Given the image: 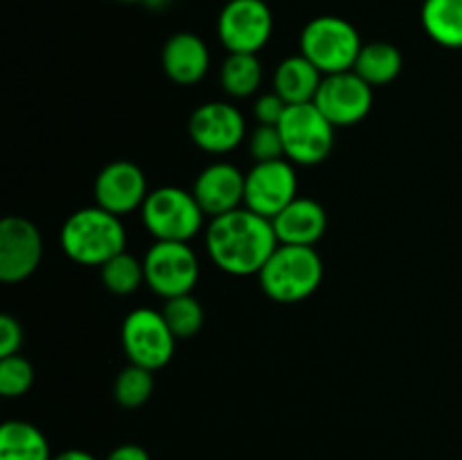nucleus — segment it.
<instances>
[{
    "label": "nucleus",
    "instance_id": "nucleus-30",
    "mask_svg": "<svg viewBox=\"0 0 462 460\" xmlns=\"http://www.w3.org/2000/svg\"><path fill=\"white\" fill-rule=\"evenodd\" d=\"M106 460H152V455L147 454V449L140 445H120L106 455Z\"/></svg>",
    "mask_w": 462,
    "mask_h": 460
},
{
    "label": "nucleus",
    "instance_id": "nucleus-25",
    "mask_svg": "<svg viewBox=\"0 0 462 460\" xmlns=\"http://www.w3.org/2000/svg\"><path fill=\"white\" fill-rule=\"evenodd\" d=\"M162 316L176 338H192L203 327V307L192 293L165 300Z\"/></svg>",
    "mask_w": 462,
    "mask_h": 460
},
{
    "label": "nucleus",
    "instance_id": "nucleus-5",
    "mask_svg": "<svg viewBox=\"0 0 462 460\" xmlns=\"http://www.w3.org/2000/svg\"><path fill=\"white\" fill-rule=\"evenodd\" d=\"M140 212L144 228L156 242H189L201 230L206 216L194 194L174 185L149 192Z\"/></svg>",
    "mask_w": 462,
    "mask_h": 460
},
{
    "label": "nucleus",
    "instance_id": "nucleus-6",
    "mask_svg": "<svg viewBox=\"0 0 462 460\" xmlns=\"http://www.w3.org/2000/svg\"><path fill=\"white\" fill-rule=\"evenodd\" d=\"M278 129L284 153L296 165H319L332 153L337 126L319 111L314 102L289 104Z\"/></svg>",
    "mask_w": 462,
    "mask_h": 460
},
{
    "label": "nucleus",
    "instance_id": "nucleus-13",
    "mask_svg": "<svg viewBox=\"0 0 462 460\" xmlns=\"http://www.w3.org/2000/svg\"><path fill=\"white\" fill-rule=\"evenodd\" d=\"M189 138L208 153H228L246 140V120L226 102H206L189 115Z\"/></svg>",
    "mask_w": 462,
    "mask_h": 460
},
{
    "label": "nucleus",
    "instance_id": "nucleus-10",
    "mask_svg": "<svg viewBox=\"0 0 462 460\" xmlns=\"http://www.w3.org/2000/svg\"><path fill=\"white\" fill-rule=\"evenodd\" d=\"M298 198V176L291 161L255 162L246 174L244 203L248 210L273 219L289 203Z\"/></svg>",
    "mask_w": 462,
    "mask_h": 460
},
{
    "label": "nucleus",
    "instance_id": "nucleus-32",
    "mask_svg": "<svg viewBox=\"0 0 462 460\" xmlns=\"http://www.w3.org/2000/svg\"><path fill=\"white\" fill-rule=\"evenodd\" d=\"M117 3H149V0H117Z\"/></svg>",
    "mask_w": 462,
    "mask_h": 460
},
{
    "label": "nucleus",
    "instance_id": "nucleus-22",
    "mask_svg": "<svg viewBox=\"0 0 462 460\" xmlns=\"http://www.w3.org/2000/svg\"><path fill=\"white\" fill-rule=\"evenodd\" d=\"M221 86L230 97H251L262 86V63L257 54L233 52L221 66Z\"/></svg>",
    "mask_w": 462,
    "mask_h": 460
},
{
    "label": "nucleus",
    "instance_id": "nucleus-11",
    "mask_svg": "<svg viewBox=\"0 0 462 460\" xmlns=\"http://www.w3.org/2000/svg\"><path fill=\"white\" fill-rule=\"evenodd\" d=\"M314 104L334 126H355L373 108V86L355 70L325 75Z\"/></svg>",
    "mask_w": 462,
    "mask_h": 460
},
{
    "label": "nucleus",
    "instance_id": "nucleus-18",
    "mask_svg": "<svg viewBox=\"0 0 462 460\" xmlns=\"http://www.w3.org/2000/svg\"><path fill=\"white\" fill-rule=\"evenodd\" d=\"M323 77V72L310 59L302 57V54H293L275 68V93L287 104H310L314 102Z\"/></svg>",
    "mask_w": 462,
    "mask_h": 460
},
{
    "label": "nucleus",
    "instance_id": "nucleus-24",
    "mask_svg": "<svg viewBox=\"0 0 462 460\" xmlns=\"http://www.w3.org/2000/svg\"><path fill=\"white\" fill-rule=\"evenodd\" d=\"M153 392V373L143 365H126L116 379L113 395L122 409H140Z\"/></svg>",
    "mask_w": 462,
    "mask_h": 460
},
{
    "label": "nucleus",
    "instance_id": "nucleus-1",
    "mask_svg": "<svg viewBox=\"0 0 462 460\" xmlns=\"http://www.w3.org/2000/svg\"><path fill=\"white\" fill-rule=\"evenodd\" d=\"M278 246V235L271 219L248 207H237L215 216L206 230V248L210 260L224 273L237 278L260 273Z\"/></svg>",
    "mask_w": 462,
    "mask_h": 460
},
{
    "label": "nucleus",
    "instance_id": "nucleus-15",
    "mask_svg": "<svg viewBox=\"0 0 462 460\" xmlns=\"http://www.w3.org/2000/svg\"><path fill=\"white\" fill-rule=\"evenodd\" d=\"M244 185L246 174H242L237 167L230 162H212L197 176L192 194L201 210L215 219L237 210L239 203H244Z\"/></svg>",
    "mask_w": 462,
    "mask_h": 460
},
{
    "label": "nucleus",
    "instance_id": "nucleus-20",
    "mask_svg": "<svg viewBox=\"0 0 462 460\" xmlns=\"http://www.w3.org/2000/svg\"><path fill=\"white\" fill-rule=\"evenodd\" d=\"M422 27L442 48H462V0H424Z\"/></svg>",
    "mask_w": 462,
    "mask_h": 460
},
{
    "label": "nucleus",
    "instance_id": "nucleus-9",
    "mask_svg": "<svg viewBox=\"0 0 462 460\" xmlns=\"http://www.w3.org/2000/svg\"><path fill=\"white\" fill-rule=\"evenodd\" d=\"M217 34L228 54H257L273 34V14L264 0H228L217 18Z\"/></svg>",
    "mask_w": 462,
    "mask_h": 460
},
{
    "label": "nucleus",
    "instance_id": "nucleus-8",
    "mask_svg": "<svg viewBox=\"0 0 462 460\" xmlns=\"http://www.w3.org/2000/svg\"><path fill=\"white\" fill-rule=\"evenodd\" d=\"M143 264L144 282L165 300L192 293L199 282V257L188 242H156Z\"/></svg>",
    "mask_w": 462,
    "mask_h": 460
},
{
    "label": "nucleus",
    "instance_id": "nucleus-23",
    "mask_svg": "<svg viewBox=\"0 0 462 460\" xmlns=\"http://www.w3.org/2000/svg\"><path fill=\"white\" fill-rule=\"evenodd\" d=\"M99 275H102V284L116 296H129V293L138 291L140 284L144 282V264L129 255L126 251L117 253L116 257L99 266Z\"/></svg>",
    "mask_w": 462,
    "mask_h": 460
},
{
    "label": "nucleus",
    "instance_id": "nucleus-26",
    "mask_svg": "<svg viewBox=\"0 0 462 460\" xmlns=\"http://www.w3.org/2000/svg\"><path fill=\"white\" fill-rule=\"evenodd\" d=\"M34 383V368L23 356L12 354L0 359V395L3 397H21Z\"/></svg>",
    "mask_w": 462,
    "mask_h": 460
},
{
    "label": "nucleus",
    "instance_id": "nucleus-29",
    "mask_svg": "<svg viewBox=\"0 0 462 460\" xmlns=\"http://www.w3.org/2000/svg\"><path fill=\"white\" fill-rule=\"evenodd\" d=\"M23 345V327L14 316H0V359L18 354Z\"/></svg>",
    "mask_w": 462,
    "mask_h": 460
},
{
    "label": "nucleus",
    "instance_id": "nucleus-19",
    "mask_svg": "<svg viewBox=\"0 0 462 460\" xmlns=\"http://www.w3.org/2000/svg\"><path fill=\"white\" fill-rule=\"evenodd\" d=\"M48 437L25 419H7L0 427V460H52Z\"/></svg>",
    "mask_w": 462,
    "mask_h": 460
},
{
    "label": "nucleus",
    "instance_id": "nucleus-27",
    "mask_svg": "<svg viewBox=\"0 0 462 460\" xmlns=\"http://www.w3.org/2000/svg\"><path fill=\"white\" fill-rule=\"evenodd\" d=\"M248 152L255 158V162H269L287 158L280 129L269 124H257V129L248 135Z\"/></svg>",
    "mask_w": 462,
    "mask_h": 460
},
{
    "label": "nucleus",
    "instance_id": "nucleus-14",
    "mask_svg": "<svg viewBox=\"0 0 462 460\" xmlns=\"http://www.w3.org/2000/svg\"><path fill=\"white\" fill-rule=\"evenodd\" d=\"M149 197L144 171L131 161H113L95 179V201L117 216L140 210Z\"/></svg>",
    "mask_w": 462,
    "mask_h": 460
},
{
    "label": "nucleus",
    "instance_id": "nucleus-28",
    "mask_svg": "<svg viewBox=\"0 0 462 460\" xmlns=\"http://www.w3.org/2000/svg\"><path fill=\"white\" fill-rule=\"evenodd\" d=\"M289 104L280 97L278 93H266L262 97L255 99V106H253V113H255L257 124H269V126H278L280 120L287 113Z\"/></svg>",
    "mask_w": 462,
    "mask_h": 460
},
{
    "label": "nucleus",
    "instance_id": "nucleus-2",
    "mask_svg": "<svg viewBox=\"0 0 462 460\" xmlns=\"http://www.w3.org/2000/svg\"><path fill=\"white\" fill-rule=\"evenodd\" d=\"M61 248L81 266H102L126 248V230L120 216L104 207H81L61 228Z\"/></svg>",
    "mask_w": 462,
    "mask_h": 460
},
{
    "label": "nucleus",
    "instance_id": "nucleus-12",
    "mask_svg": "<svg viewBox=\"0 0 462 460\" xmlns=\"http://www.w3.org/2000/svg\"><path fill=\"white\" fill-rule=\"evenodd\" d=\"M43 257V237L30 219L5 216L0 221V280L7 284L30 278Z\"/></svg>",
    "mask_w": 462,
    "mask_h": 460
},
{
    "label": "nucleus",
    "instance_id": "nucleus-21",
    "mask_svg": "<svg viewBox=\"0 0 462 460\" xmlns=\"http://www.w3.org/2000/svg\"><path fill=\"white\" fill-rule=\"evenodd\" d=\"M402 66H404V59L395 45L386 43V41H374V43H365L361 48L352 70L374 88V86H386L397 79Z\"/></svg>",
    "mask_w": 462,
    "mask_h": 460
},
{
    "label": "nucleus",
    "instance_id": "nucleus-4",
    "mask_svg": "<svg viewBox=\"0 0 462 460\" xmlns=\"http://www.w3.org/2000/svg\"><path fill=\"white\" fill-rule=\"evenodd\" d=\"M361 48L356 27L341 16H316L300 32V54L323 75L352 70Z\"/></svg>",
    "mask_w": 462,
    "mask_h": 460
},
{
    "label": "nucleus",
    "instance_id": "nucleus-31",
    "mask_svg": "<svg viewBox=\"0 0 462 460\" xmlns=\"http://www.w3.org/2000/svg\"><path fill=\"white\" fill-rule=\"evenodd\" d=\"M52 460H97V458L84 449H68V451H61V454L54 455Z\"/></svg>",
    "mask_w": 462,
    "mask_h": 460
},
{
    "label": "nucleus",
    "instance_id": "nucleus-7",
    "mask_svg": "<svg viewBox=\"0 0 462 460\" xmlns=\"http://www.w3.org/2000/svg\"><path fill=\"white\" fill-rule=\"evenodd\" d=\"M176 341L179 338L170 329L162 311L143 307V309L131 311L122 323V347L129 361L152 373L170 363Z\"/></svg>",
    "mask_w": 462,
    "mask_h": 460
},
{
    "label": "nucleus",
    "instance_id": "nucleus-16",
    "mask_svg": "<svg viewBox=\"0 0 462 460\" xmlns=\"http://www.w3.org/2000/svg\"><path fill=\"white\" fill-rule=\"evenodd\" d=\"M162 70L174 84L192 86L208 75L210 50L201 36L192 32H176L162 45Z\"/></svg>",
    "mask_w": 462,
    "mask_h": 460
},
{
    "label": "nucleus",
    "instance_id": "nucleus-17",
    "mask_svg": "<svg viewBox=\"0 0 462 460\" xmlns=\"http://www.w3.org/2000/svg\"><path fill=\"white\" fill-rule=\"evenodd\" d=\"M280 244L314 246L328 230V212L314 198L298 197L271 219Z\"/></svg>",
    "mask_w": 462,
    "mask_h": 460
},
{
    "label": "nucleus",
    "instance_id": "nucleus-3",
    "mask_svg": "<svg viewBox=\"0 0 462 460\" xmlns=\"http://www.w3.org/2000/svg\"><path fill=\"white\" fill-rule=\"evenodd\" d=\"M260 287L271 300L293 305L302 302L323 282V260L314 246L280 244L257 273Z\"/></svg>",
    "mask_w": 462,
    "mask_h": 460
}]
</instances>
